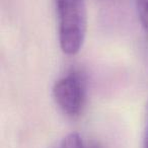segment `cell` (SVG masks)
Returning a JSON list of instances; mask_svg holds the SVG:
<instances>
[{
    "label": "cell",
    "instance_id": "obj_1",
    "mask_svg": "<svg viewBox=\"0 0 148 148\" xmlns=\"http://www.w3.org/2000/svg\"><path fill=\"white\" fill-rule=\"evenodd\" d=\"M55 3L60 47L67 55H75L80 51L86 34L84 0H55Z\"/></svg>",
    "mask_w": 148,
    "mask_h": 148
},
{
    "label": "cell",
    "instance_id": "obj_6",
    "mask_svg": "<svg viewBox=\"0 0 148 148\" xmlns=\"http://www.w3.org/2000/svg\"><path fill=\"white\" fill-rule=\"evenodd\" d=\"M144 148H148V136H145V143H144Z\"/></svg>",
    "mask_w": 148,
    "mask_h": 148
},
{
    "label": "cell",
    "instance_id": "obj_3",
    "mask_svg": "<svg viewBox=\"0 0 148 148\" xmlns=\"http://www.w3.org/2000/svg\"><path fill=\"white\" fill-rule=\"evenodd\" d=\"M58 148H99V146L97 144L85 145L78 134L71 133L64 138Z\"/></svg>",
    "mask_w": 148,
    "mask_h": 148
},
{
    "label": "cell",
    "instance_id": "obj_4",
    "mask_svg": "<svg viewBox=\"0 0 148 148\" xmlns=\"http://www.w3.org/2000/svg\"><path fill=\"white\" fill-rule=\"evenodd\" d=\"M137 12L143 29L148 32V0H136Z\"/></svg>",
    "mask_w": 148,
    "mask_h": 148
},
{
    "label": "cell",
    "instance_id": "obj_5",
    "mask_svg": "<svg viewBox=\"0 0 148 148\" xmlns=\"http://www.w3.org/2000/svg\"><path fill=\"white\" fill-rule=\"evenodd\" d=\"M145 136H148V105H147V112H146V129H145Z\"/></svg>",
    "mask_w": 148,
    "mask_h": 148
},
{
    "label": "cell",
    "instance_id": "obj_2",
    "mask_svg": "<svg viewBox=\"0 0 148 148\" xmlns=\"http://www.w3.org/2000/svg\"><path fill=\"white\" fill-rule=\"evenodd\" d=\"M53 97L64 114L76 117L81 113L85 101V83L82 75L72 71L54 84Z\"/></svg>",
    "mask_w": 148,
    "mask_h": 148
}]
</instances>
